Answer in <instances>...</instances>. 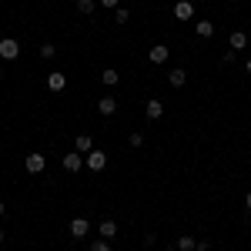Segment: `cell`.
Instances as JSON below:
<instances>
[{"label": "cell", "instance_id": "cell-1", "mask_svg": "<svg viewBox=\"0 0 251 251\" xmlns=\"http://www.w3.org/2000/svg\"><path fill=\"white\" fill-rule=\"evenodd\" d=\"M0 57L3 60H17L20 57V44L14 37H3L0 40Z\"/></svg>", "mask_w": 251, "mask_h": 251}, {"label": "cell", "instance_id": "cell-2", "mask_svg": "<svg viewBox=\"0 0 251 251\" xmlns=\"http://www.w3.org/2000/svg\"><path fill=\"white\" fill-rule=\"evenodd\" d=\"M67 231H71V238H77V241H80V238H87V231H91V221H87V218H74Z\"/></svg>", "mask_w": 251, "mask_h": 251}, {"label": "cell", "instance_id": "cell-3", "mask_svg": "<svg viewBox=\"0 0 251 251\" xmlns=\"http://www.w3.org/2000/svg\"><path fill=\"white\" fill-rule=\"evenodd\" d=\"M24 168H27L30 174H40L44 168H47V157H44V154H27V157H24Z\"/></svg>", "mask_w": 251, "mask_h": 251}, {"label": "cell", "instance_id": "cell-4", "mask_svg": "<svg viewBox=\"0 0 251 251\" xmlns=\"http://www.w3.org/2000/svg\"><path fill=\"white\" fill-rule=\"evenodd\" d=\"M84 164H87L91 171H104V168H107V154H104V151H91Z\"/></svg>", "mask_w": 251, "mask_h": 251}, {"label": "cell", "instance_id": "cell-5", "mask_svg": "<svg viewBox=\"0 0 251 251\" xmlns=\"http://www.w3.org/2000/svg\"><path fill=\"white\" fill-rule=\"evenodd\" d=\"M80 168H84V157H80V151H74V154H64V171L77 174Z\"/></svg>", "mask_w": 251, "mask_h": 251}, {"label": "cell", "instance_id": "cell-6", "mask_svg": "<svg viewBox=\"0 0 251 251\" xmlns=\"http://www.w3.org/2000/svg\"><path fill=\"white\" fill-rule=\"evenodd\" d=\"M97 111H100V114L104 117H111L117 111V97H111V94H104L100 97V100H97Z\"/></svg>", "mask_w": 251, "mask_h": 251}, {"label": "cell", "instance_id": "cell-7", "mask_svg": "<svg viewBox=\"0 0 251 251\" xmlns=\"http://www.w3.org/2000/svg\"><path fill=\"white\" fill-rule=\"evenodd\" d=\"M97 231H100V238H104V241H114V238H117V221H111V218H104Z\"/></svg>", "mask_w": 251, "mask_h": 251}, {"label": "cell", "instance_id": "cell-8", "mask_svg": "<svg viewBox=\"0 0 251 251\" xmlns=\"http://www.w3.org/2000/svg\"><path fill=\"white\" fill-rule=\"evenodd\" d=\"M174 17H177V20H191L194 17V7L188 3V0H177V3H174Z\"/></svg>", "mask_w": 251, "mask_h": 251}, {"label": "cell", "instance_id": "cell-9", "mask_svg": "<svg viewBox=\"0 0 251 251\" xmlns=\"http://www.w3.org/2000/svg\"><path fill=\"white\" fill-rule=\"evenodd\" d=\"M228 47H231L234 54H238V50H245V47H248V37H245V30H234L231 37H228Z\"/></svg>", "mask_w": 251, "mask_h": 251}, {"label": "cell", "instance_id": "cell-10", "mask_svg": "<svg viewBox=\"0 0 251 251\" xmlns=\"http://www.w3.org/2000/svg\"><path fill=\"white\" fill-rule=\"evenodd\" d=\"M144 114H148V121H161V114H164V104H161V100H148Z\"/></svg>", "mask_w": 251, "mask_h": 251}, {"label": "cell", "instance_id": "cell-11", "mask_svg": "<svg viewBox=\"0 0 251 251\" xmlns=\"http://www.w3.org/2000/svg\"><path fill=\"white\" fill-rule=\"evenodd\" d=\"M168 54H171V50H168V47H164V44H154V47H151V54H148V57H151V64H164V60H168Z\"/></svg>", "mask_w": 251, "mask_h": 251}, {"label": "cell", "instance_id": "cell-12", "mask_svg": "<svg viewBox=\"0 0 251 251\" xmlns=\"http://www.w3.org/2000/svg\"><path fill=\"white\" fill-rule=\"evenodd\" d=\"M168 80H171V87H184V84H188V71H181V67H174L171 74H168Z\"/></svg>", "mask_w": 251, "mask_h": 251}, {"label": "cell", "instance_id": "cell-13", "mask_svg": "<svg viewBox=\"0 0 251 251\" xmlns=\"http://www.w3.org/2000/svg\"><path fill=\"white\" fill-rule=\"evenodd\" d=\"M74 148H77L80 154H87V151H94V141H91V134H77V141H74Z\"/></svg>", "mask_w": 251, "mask_h": 251}, {"label": "cell", "instance_id": "cell-14", "mask_svg": "<svg viewBox=\"0 0 251 251\" xmlns=\"http://www.w3.org/2000/svg\"><path fill=\"white\" fill-rule=\"evenodd\" d=\"M47 87H50V91H64V87H67V77H64V74H50V77H47Z\"/></svg>", "mask_w": 251, "mask_h": 251}, {"label": "cell", "instance_id": "cell-15", "mask_svg": "<svg viewBox=\"0 0 251 251\" xmlns=\"http://www.w3.org/2000/svg\"><path fill=\"white\" fill-rule=\"evenodd\" d=\"M198 37H204V40L214 37V24L211 20H198Z\"/></svg>", "mask_w": 251, "mask_h": 251}, {"label": "cell", "instance_id": "cell-16", "mask_svg": "<svg viewBox=\"0 0 251 251\" xmlns=\"http://www.w3.org/2000/svg\"><path fill=\"white\" fill-rule=\"evenodd\" d=\"M177 248H181V251H194V248H198V241H194L191 234H181V238H177Z\"/></svg>", "mask_w": 251, "mask_h": 251}, {"label": "cell", "instance_id": "cell-17", "mask_svg": "<svg viewBox=\"0 0 251 251\" xmlns=\"http://www.w3.org/2000/svg\"><path fill=\"white\" fill-rule=\"evenodd\" d=\"M100 80H104L107 87H114V84H117V71H114V67H107V71H100Z\"/></svg>", "mask_w": 251, "mask_h": 251}, {"label": "cell", "instance_id": "cell-18", "mask_svg": "<svg viewBox=\"0 0 251 251\" xmlns=\"http://www.w3.org/2000/svg\"><path fill=\"white\" fill-rule=\"evenodd\" d=\"M94 7H97L94 0H77V10H80V14H94Z\"/></svg>", "mask_w": 251, "mask_h": 251}, {"label": "cell", "instance_id": "cell-19", "mask_svg": "<svg viewBox=\"0 0 251 251\" xmlns=\"http://www.w3.org/2000/svg\"><path fill=\"white\" fill-rule=\"evenodd\" d=\"M54 54H57V47H54V44H44V47H40V57H44V60H50Z\"/></svg>", "mask_w": 251, "mask_h": 251}, {"label": "cell", "instance_id": "cell-20", "mask_svg": "<svg viewBox=\"0 0 251 251\" xmlns=\"http://www.w3.org/2000/svg\"><path fill=\"white\" fill-rule=\"evenodd\" d=\"M91 251H111V241H104V238L100 241H91Z\"/></svg>", "mask_w": 251, "mask_h": 251}, {"label": "cell", "instance_id": "cell-21", "mask_svg": "<svg viewBox=\"0 0 251 251\" xmlns=\"http://www.w3.org/2000/svg\"><path fill=\"white\" fill-rule=\"evenodd\" d=\"M131 14H127V7H117V24H127Z\"/></svg>", "mask_w": 251, "mask_h": 251}, {"label": "cell", "instance_id": "cell-22", "mask_svg": "<svg viewBox=\"0 0 251 251\" xmlns=\"http://www.w3.org/2000/svg\"><path fill=\"white\" fill-rule=\"evenodd\" d=\"M127 141H131V148H141V144H144V134H131Z\"/></svg>", "mask_w": 251, "mask_h": 251}, {"label": "cell", "instance_id": "cell-23", "mask_svg": "<svg viewBox=\"0 0 251 251\" xmlns=\"http://www.w3.org/2000/svg\"><path fill=\"white\" fill-rule=\"evenodd\" d=\"M104 7H111V10H117V0H100Z\"/></svg>", "mask_w": 251, "mask_h": 251}, {"label": "cell", "instance_id": "cell-24", "mask_svg": "<svg viewBox=\"0 0 251 251\" xmlns=\"http://www.w3.org/2000/svg\"><path fill=\"white\" fill-rule=\"evenodd\" d=\"M164 251H181V248H177V245H168V248H164Z\"/></svg>", "mask_w": 251, "mask_h": 251}, {"label": "cell", "instance_id": "cell-25", "mask_svg": "<svg viewBox=\"0 0 251 251\" xmlns=\"http://www.w3.org/2000/svg\"><path fill=\"white\" fill-rule=\"evenodd\" d=\"M245 204H248V208H251V191H248V198H245Z\"/></svg>", "mask_w": 251, "mask_h": 251}, {"label": "cell", "instance_id": "cell-26", "mask_svg": "<svg viewBox=\"0 0 251 251\" xmlns=\"http://www.w3.org/2000/svg\"><path fill=\"white\" fill-rule=\"evenodd\" d=\"M245 71H248V74H251V60H248V64H245Z\"/></svg>", "mask_w": 251, "mask_h": 251}, {"label": "cell", "instance_id": "cell-27", "mask_svg": "<svg viewBox=\"0 0 251 251\" xmlns=\"http://www.w3.org/2000/svg\"><path fill=\"white\" fill-rule=\"evenodd\" d=\"M0 241H3V228H0Z\"/></svg>", "mask_w": 251, "mask_h": 251}, {"label": "cell", "instance_id": "cell-28", "mask_svg": "<svg viewBox=\"0 0 251 251\" xmlns=\"http://www.w3.org/2000/svg\"><path fill=\"white\" fill-rule=\"evenodd\" d=\"M0 214H3V201H0Z\"/></svg>", "mask_w": 251, "mask_h": 251}, {"label": "cell", "instance_id": "cell-29", "mask_svg": "<svg viewBox=\"0 0 251 251\" xmlns=\"http://www.w3.org/2000/svg\"><path fill=\"white\" fill-rule=\"evenodd\" d=\"M0 80H3V71H0Z\"/></svg>", "mask_w": 251, "mask_h": 251}]
</instances>
